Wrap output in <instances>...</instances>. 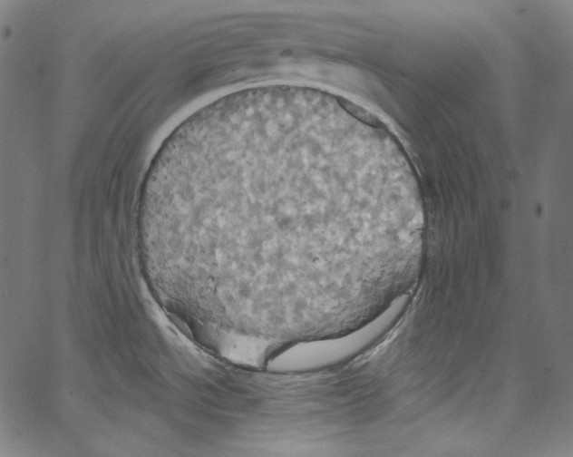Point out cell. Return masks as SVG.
<instances>
[{"instance_id": "1", "label": "cell", "mask_w": 573, "mask_h": 457, "mask_svg": "<svg viewBox=\"0 0 573 457\" xmlns=\"http://www.w3.org/2000/svg\"><path fill=\"white\" fill-rule=\"evenodd\" d=\"M334 137L291 120L232 121L207 146L189 195L196 221H254L253 235L352 251L367 228L364 209L342 207ZM253 227V228H255Z\"/></svg>"}]
</instances>
